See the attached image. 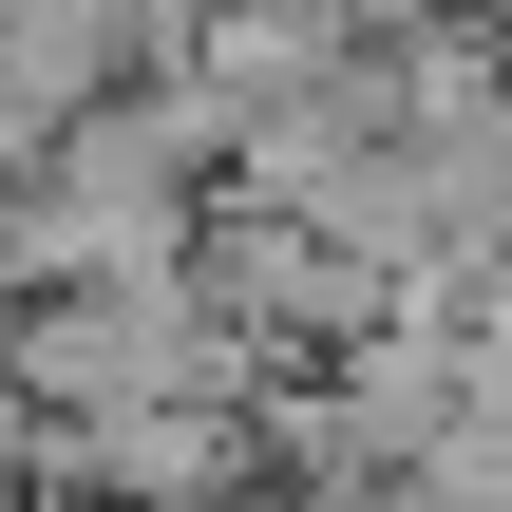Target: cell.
Listing matches in <instances>:
<instances>
[{
	"instance_id": "cell-1",
	"label": "cell",
	"mask_w": 512,
	"mask_h": 512,
	"mask_svg": "<svg viewBox=\"0 0 512 512\" xmlns=\"http://www.w3.org/2000/svg\"><path fill=\"white\" fill-rule=\"evenodd\" d=\"M19 475L95 512H266V437H247V399H76V418H38Z\"/></svg>"
},
{
	"instance_id": "cell-2",
	"label": "cell",
	"mask_w": 512,
	"mask_h": 512,
	"mask_svg": "<svg viewBox=\"0 0 512 512\" xmlns=\"http://www.w3.org/2000/svg\"><path fill=\"white\" fill-rule=\"evenodd\" d=\"M380 512H512V399H437V437L380 475Z\"/></svg>"
},
{
	"instance_id": "cell-3",
	"label": "cell",
	"mask_w": 512,
	"mask_h": 512,
	"mask_svg": "<svg viewBox=\"0 0 512 512\" xmlns=\"http://www.w3.org/2000/svg\"><path fill=\"white\" fill-rule=\"evenodd\" d=\"M342 19H361V38H399V19H475V0H342Z\"/></svg>"
},
{
	"instance_id": "cell-4",
	"label": "cell",
	"mask_w": 512,
	"mask_h": 512,
	"mask_svg": "<svg viewBox=\"0 0 512 512\" xmlns=\"http://www.w3.org/2000/svg\"><path fill=\"white\" fill-rule=\"evenodd\" d=\"M19 171H38V114H19V95H0V209H19Z\"/></svg>"
},
{
	"instance_id": "cell-5",
	"label": "cell",
	"mask_w": 512,
	"mask_h": 512,
	"mask_svg": "<svg viewBox=\"0 0 512 512\" xmlns=\"http://www.w3.org/2000/svg\"><path fill=\"white\" fill-rule=\"evenodd\" d=\"M0 512H95V494H57V475H19V494H0Z\"/></svg>"
}]
</instances>
